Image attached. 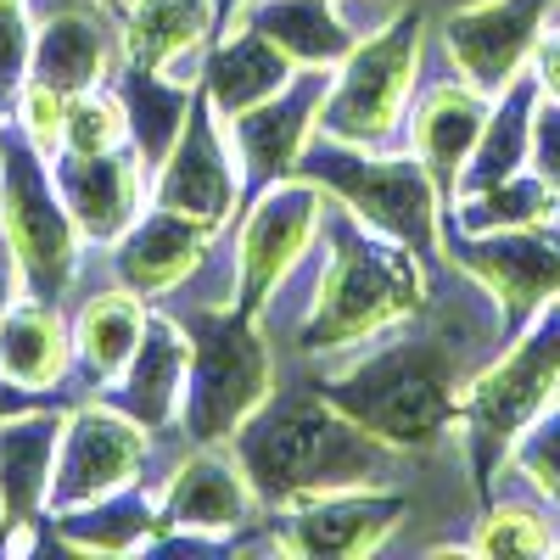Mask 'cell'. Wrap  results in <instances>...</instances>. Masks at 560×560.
<instances>
[{"label":"cell","mask_w":560,"mask_h":560,"mask_svg":"<svg viewBox=\"0 0 560 560\" xmlns=\"http://www.w3.org/2000/svg\"><path fill=\"white\" fill-rule=\"evenodd\" d=\"M438 287H443V275H438ZM482 314H499L493 298L454 269V292L432 298L427 314L404 319L398 331L376 337L370 348H359L337 364H319L314 387L348 420H359L364 432L393 443L398 454H427V448L459 438V398L477 370L504 348V342L477 348V337H465V325Z\"/></svg>","instance_id":"cell-1"},{"label":"cell","mask_w":560,"mask_h":560,"mask_svg":"<svg viewBox=\"0 0 560 560\" xmlns=\"http://www.w3.org/2000/svg\"><path fill=\"white\" fill-rule=\"evenodd\" d=\"M230 23H253L298 68H319V73H337L364 39V23L348 12V0H247Z\"/></svg>","instance_id":"cell-24"},{"label":"cell","mask_w":560,"mask_h":560,"mask_svg":"<svg viewBox=\"0 0 560 560\" xmlns=\"http://www.w3.org/2000/svg\"><path fill=\"white\" fill-rule=\"evenodd\" d=\"M438 275H443V264L420 258L415 247L382 236L359 213L331 202L319 247H314L308 303L292 325V348L314 370L370 348L376 337L398 331L404 319L432 308Z\"/></svg>","instance_id":"cell-2"},{"label":"cell","mask_w":560,"mask_h":560,"mask_svg":"<svg viewBox=\"0 0 560 560\" xmlns=\"http://www.w3.org/2000/svg\"><path fill=\"white\" fill-rule=\"evenodd\" d=\"M129 147V113L118 102L113 84H96V90H79L68 96V124H62V152H79V158H96V152H118Z\"/></svg>","instance_id":"cell-33"},{"label":"cell","mask_w":560,"mask_h":560,"mask_svg":"<svg viewBox=\"0 0 560 560\" xmlns=\"http://www.w3.org/2000/svg\"><path fill=\"white\" fill-rule=\"evenodd\" d=\"M308 179H319L331 202H342L348 213H359L370 230L415 247L420 258L443 264V247H448V224H443V191L432 168L420 163L409 147H348V140H331V135H314V147L303 152V168Z\"/></svg>","instance_id":"cell-6"},{"label":"cell","mask_w":560,"mask_h":560,"mask_svg":"<svg viewBox=\"0 0 560 560\" xmlns=\"http://www.w3.org/2000/svg\"><path fill=\"white\" fill-rule=\"evenodd\" d=\"M331 191L308 174H287L247 197L242 219L230 224V247H236V308L264 314L275 292L308 264L319 247Z\"/></svg>","instance_id":"cell-10"},{"label":"cell","mask_w":560,"mask_h":560,"mask_svg":"<svg viewBox=\"0 0 560 560\" xmlns=\"http://www.w3.org/2000/svg\"><path fill=\"white\" fill-rule=\"evenodd\" d=\"M152 202L174 208L185 219H202L208 230H230L247 208V174L242 158L224 135V118L213 113L208 96H197L191 118H185L179 140L168 158L152 168Z\"/></svg>","instance_id":"cell-15"},{"label":"cell","mask_w":560,"mask_h":560,"mask_svg":"<svg viewBox=\"0 0 560 560\" xmlns=\"http://www.w3.org/2000/svg\"><path fill=\"white\" fill-rule=\"evenodd\" d=\"M219 236L224 230H208L202 219H185L174 208L147 202V213L107 247V269H113L118 287L140 292L147 303H168L179 287L197 280V269L213 258Z\"/></svg>","instance_id":"cell-17"},{"label":"cell","mask_w":560,"mask_h":560,"mask_svg":"<svg viewBox=\"0 0 560 560\" xmlns=\"http://www.w3.org/2000/svg\"><path fill=\"white\" fill-rule=\"evenodd\" d=\"M533 79H538L544 96H555V102H560V23H555V28H549V39H544V51H538V62H533Z\"/></svg>","instance_id":"cell-39"},{"label":"cell","mask_w":560,"mask_h":560,"mask_svg":"<svg viewBox=\"0 0 560 560\" xmlns=\"http://www.w3.org/2000/svg\"><path fill=\"white\" fill-rule=\"evenodd\" d=\"M163 443L168 438L147 432L135 415H124L118 404L90 393L84 404L68 409L62 448H57V477H51V493H45V516L90 504V499H107L129 482L163 477V465H158Z\"/></svg>","instance_id":"cell-11"},{"label":"cell","mask_w":560,"mask_h":560,"mask_svg":"<svg viewBox=\"0 0 560 560\" xmlns=\"http://www.w3.org/2000/svg\"><path fill=\"white\" fill-rule=\"evenodd\" d=\"M62 427H68V404H45L18 420H0V499H7L12 527H34L45 516Z\"/></svg>","instance_id":"cell-25"},{"label":"cell","mask_w":560,"mask_h":560,"mask_svg":"<svg viewBox=\"0 0 560 560\" xmlns=\"http://www.w3.org/2000/svg\"><path fill=\"white\" fill-rule=\"evenodd\" d=\"M298 73L303 68L269 34H258L253 23H224L219 39L208 45V62H202V96L213 102L219 118H236V113L280 96Z\"/></svg>","instance_id":"cell-23"},{"label":"cell","mask_w":560,"mask_h":560,"mask_svg":"<svg viewBox=\"0 0 560 560\" xmlns=\"http://www.w3.org/2000/svg\"><path fill=\"white\" fill-rule=\"evenodd\" d=\"M90 7H107V12H118V7H124V0H90Z\"/></svg>","instance_id":"cell-43"},{"label":"cell","mask_w":560,"mask_h":560,"mask_svg":"<svg viewBox=\"0 0 560 560\" xmlns=\"http://www.w3.org/2000/svg\"><path fill=\"white\" fill-rule=\"evenodd\" d=\"M12 124L34 140L45 158H57L62 152V124H68V96L51 90V84H39V79H28L18 107H12Z\"/></svg>","instance_id":"cell-36"},{"label":"cell","mask_w":560,"mask_h":560,"mask_svg":"<svg viewBox=\"0 0 560 560\" xmlns=\"http://www.w3.org/2000/svg\"><path fill=\"white\" fill-rule=\"evenodd\" d=\"M0 236H7V247L23 269V292L62 303V292L79 275L84 236L57 191L51 158L12 118H0Z\"/></svg>","instance_id":"cell-8"},{"label":"cell","mask_w":560,"mask_h":560,"mask_svg":"<svg viewBox=\"0 0 560 560\" xmlns=\"http://www.w3.org/2000/svg\"><path fill=\"white\" fill-rule=\"evenodd\" d=\"M443 264L493 298L504 331L516 337L527 319L560 303V219L527 230H493V236H448Z\"/></svg>","instance_id":"cell-14"},{"label":"cell","mask_w":560,"mask_h":560,"mask_svg":"<svg viewBox=\"0 0 560 560\" xmlns=\"http://www.w3.org/2000/svg\"><path fill=\"white\" fill-rule=\"evenodd\" d=\"M488 113H493V96H488V90H477L471 79H459L454 68L420 84V96L409 107L404 147L432 168L443 202L459 191V174H465V163H471L477 140L488 129Z\"/></svg>","instance_id":"cell-20"},{"label":"cell","mask_w":560,"mask_h":560,"mask_svg":"<svg viewBox=\"0 0 560 560\" xmlns=\"http://www.w3.org/2000/svg\"><path fill=\"white\" fill-rule=\"evenodd\" d=\"M560 393V303H549L538 319H527L510 337L459 398V454L471 465V482L488 499L493 477L504 471V454L544 404Z\"/></svg>","instance_id":"cell-5"},{"label":"cell","mask_w":560,"mask_h":560,"mask_svg":"<svg viewBox=\"0 0 560 560\" xmlns=\"http://www.w3.org/2000/svg\"><path fill=\"white\" fill-rule=\"evenodd\" d=\"M124 62V34H118V12L90 7V0H57L39 12L34 28V79L79 96V90L113 84Z\"/></svg>","instance_id":"cell-19"},{"label":"cell","mask_w":560,"mask_h":560,"mask_svg":"<svg viewBox=\"0 0 560 560\" xmlns=\"http://www.w3.org/2000/svg\"><path fill=\"white\" fill-rule=\"evenodd\" d=\"M471 555H560V504L538 499L516 477H493V493L482 499V516L465 538Z\"/></svg>","instance_id":"cell-30"},{"label":"cell","mask_w":560,"mask_h":560,"mask_svg":"<svg viewBox=\"0 0 560 560\" xmlns=\"http://www.w3.org/2000/svg\"><path fill=\"white\" fill-rule=\"evenodd\" d=\"M113 90H118V102L129 113V147L135 158L158 168L168 158V147L179 140L185 118H191L197 96H202V84H185L163 68H140V62H118L113 73Z\"/></svg>","instance_id":"cell-29"},{"label":"cell","mask_w":560,"mask_h":560,"mask_svg":"<svg viewBox=\"0 0 560 560\" xmlns=\"http://www.w3.org/2000/svg\"><path fill=\"white\" fill-rule=\"evenodd\" d=\"M236 459L264 499V516L292 499L331 493V488H364V482H398V454L376 432L348 420L314 382L308 387H275L269 404L230 438Z\"/></svg>","instance_id":"cell-3"},{"label":"cell","mask_w":560,"mask_h":560,"mask_svg":"<svg viewBox=\"0 0 560 560\" xmlns=\"http://www.w3.org/2000/svg\"><path fill=\"white\" fill-rule=\"evenodd\" d=\"M219 28H224L219 0H124L118 7L124 62L163 68L185 84H202V62Z\"/></svg>","instance_id":"cell-22"},{"label":"cell","mask_w":560,"mask_h":560,"mask_svg":"<svg viewBox=\"0 0 560 560\" xmlns=\"http://www.w3.org/2000/svg\"><path fill=\"white\" fill-rule=\"evenodd\" d=\"M147 319H152V303L118 287V280L90 292L73 308V370L84 376L90 393H102L107 382L124 376V364L135 359L140 337H147Z\"/></svg>","instance_id":"cell-27"},{"label":"cell","mask_w":560,"mask_h":560,"mask_svg":"<svg viewBox=\"0 0 560 560\" xmlns=\"http://www.w3.org/2000/svg\"><path fill=\"white\" fill-rule=\"evenodd\" d=\"M242 7H247V0H219V12H224V23H230V18H236Z\"/></svg>","instance_id":"cell-41"},{"label":"cell","mask_w":560,"mask_h":560,"mask_svg":"<svg viewBox=\"0 0 560 560\" xmlns=\"http://www.w3.org/2000/svg\"><path fill=\"white\" fill-rule=\"evenodd\" d=\"M45 404H62V393H34L23 382H12L7 370H0V420H18L28 409H45Z\"/></svg>","instance_id":"cell-38"},{"label":"cell","mask_w":560,"mask_h":560,"mask_svg":"<svg viewBox=\"0 0 560 560\" xmlns=\"http://www.w3.org/2000/svg\"><path fill=\"white\" fill-rule=\"evenodd\" d=\"M325 90H331V73L303 68L264 107H247L236 118H224V135H230V147H236V158H242V174H247V197L303 168V152L319 135Z\"/></svg>","instance_id":"cell-16"},{"label":"cell","mask_w":560,"mask_h":560,"mask_svg":"<svg viewBox=\"0 0 560 560\" xmlns=\"http://www.w3.org/2000/svg\"><path fill=\"white\" fill-rule=\"evenodd\" d=\"M0 370L34 393H62L73 376V319L23 292L0 314Z\"/></svg>","instance_id":"cell-28"},{"label":"cell","mask_w":560,"mask_h":560,"mask_svg":"<svg viewBox=\"0 0 560 560\" xmlns=\"http://www.w3.org/2000/svg\"><path fill=\"white\" fill-rule=\"evenodd\" d=\"M555 23L560 0H465V7L443 12L438 45L459 79H471L488 96H504L516 79L533 73Z\"/></svg>","instance_id":"cell-13"},{"label":"cell","mask_w":560,"mask_h":560,"mask_svg":"<svg viewBox=\"0 0 560 560\" xmlns=\"http://www.w3.org/2000/svg\"><path fill=\"white\" fill-rule=\"evenodd\" d=\"M427 84V18L415 7L393 12L382 28H370L353 57L331 73L319 107V135L348 140V147H404L409 107Z\"/></svg>","instance_id":"cell-7"},{"label":"cell","mask_w":560,"mask_h":560,"mask_svg":"<svg viewBox=\"0 0 560 560\" xmlns=\"http://www.w3.org/2000/svg\"><path fill=\"white\" fill-rule=\"evenodd\" d=\"M51 174H57V191L79 224L84 247H113L152 202V168L135 158V147L96 152V158L57 152Z\"/></svg>","instance_id":"cell-18"},{"label":"cell","mask_w":560,"mask_h":560,"mask_svg":"<svg viewBox=\"0 0 560 560\" xmlns=\"http://www.w3.org/2000/svg\"><path fill=\"white\" fill-rule=\"evenodd\" d=\"M18 292H23V269H18V258H12L7 236H0V314H7V308L18 303Z\"/></svg>","instance_id":"cell-40"},{"label":"cell","mask_w":560,"mask_h":560,"mask_svg":"<svg viewBox=\"0 0 560 560\" xmlns=\"http://www.w3.org/2000/svg\"><path fill=\"white\" fill-rule=\"evenodd\" d=\"M191 331V376L179 404V438L185 443H230L280 387L275 337L258 314L236 303H191L168 308Z\"/></svg>","instance_id":"cell-4"},{"label":"cell","mask_w":560,"mask_h":560,"mask_svg":"<svg viewBox=\"0 0 560 560\" xmlns=\"http://www.w3.org/2000/svg\"><path fill=\"white\" fill-rule=\"evenodd\" d=\"M51 522V544L57 549H79V555H135L152 549V538L163 533V510H158V477L129 482L107 499H90L73 510H57Z\"/></svg>","instance_id":"cell-26"},{"label":"cell","mask_w":560,"mask_h":560,"mask_svg":"<svg viewBox=\"0 0 560 560\" xmlns=\"http://www.w3.org/2000/svg\"><path fill=\"white\" fill-rule=\"evenodd\" d=\"M549 219H560V191L544 185L533 168L510 174L499 185H482V191H465L443 208L448 236H493V230H527Z\"/></svg>","instance_id":"cell-32"},{"label":"cell","mask_w":560,"mask_h":560,"mask_svg":"<svg viewBox=\"0 0 560 560\" xmlns=\"http://www.w3.org/2000/svg\"><path fill=\"white\" fill-rule=\"evenodd\" d=\"M34 7L28 0H0V118H12L23 84L34 79Z\"/></svg>","instance_id":"cell-35"},{"label":"cell","mask_w":560,"mask_h":560,"mask_svg":"<svg viewBox=\"0 0 560 560\" xmlns=\"http://www.w3.org/2000/svg\"><path fill=\"white\" fill-rule=\"evenodd\" d=\"M404 516H409V493L398 482L331 488V493H308L269 510L258 549L298 555V560H353V555L382 549Z\"/></svg>","instance_id":"cell-12"},{"label":"cell","mask_w":560,"mask_h":560,"mask_svg":"<svg viewBox=\"0 0 560 560\" xmlns=\"http://www.w3.org/2000/svg\"><path fill=\"white\" fill-rule=\"evenodd\" d=\"M544 185L560 191V102L538 90V107H533V163H527Z\"/></svg>","instance_id":"cell-37"},{"label":"cell","mask_w":560,"mask_h":560,"mask_svg":"<svg viewBox=\"0 0 560 560\" xmlns=\"http://www.w3.org/2000/svg\"><path fill=\"white\" fill-rule=\"evenodd\" d=\"M533 107H538V79H533V73L516 79L504 96H493L488 129H482V140H477L471 163H465L454 197L482 191V185H499V179H510V174H527V163H533ZM454 197H448V202H454Z\"/></svg>","instance_id":"cell-31"},{"label":"cell","mask_w":560,"mask_h":560,"mask_svg":"<svg viewBox=\"0 0 560 560\" xmlns=\"http://www.w3.org/2000/svg\"><path fill=\"white\" fill-rule=\"evenodd\" d=\"M7 527H12V516H7V499H0V538H7Z\"/></svg>","instance_id":"cell-42"},{"label":"cell","mask_w":560,"mask_h":560,"mask_svg":"<svg viewBox=\"0 0 560 560\" xmlns=\"http://www.w3.org/2000/svg\"><path fill=\"white\" fill-rule=\"evenodd\" d=\"M163 533L152 549H242L264 527V499L230 443H185L158 477Z\"/></svg>","instance_id":"cell-9"},{"label":"cell","mask_w":560,"mask_h":560,"mask_svg":"<svg viewBox=\"0 0 560 560\" xmlns=\"http://www.w3.org/2000/svg\"><path fill=\"white\" fill-rule=\"evenodd\" d=\"M185 376H191V331L185 319L152 303L147 337H140L135 359L124 364V376L107 382L96 398L118 404L124 415H135L147 432L158 438H179V404H185Z\"/></svg>","instance_id":"cell-21"},{"label":"cell","mask_w":560,"mask_h":560,"mask_svg":"<svg viewBox=\"0 0 560 560\" xmlns=\"http://www.w3.org/2000/svg\"><path fill=\"white\" fill-rule=\"evenodd\" d=\"M499 477H516V482L533 488L538 499L560 504V393L544 404V415L533 420V427L510 443Z\"/></svg>","instance_id":"cell-34"}]
</instances>
